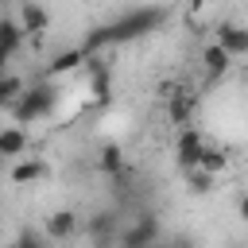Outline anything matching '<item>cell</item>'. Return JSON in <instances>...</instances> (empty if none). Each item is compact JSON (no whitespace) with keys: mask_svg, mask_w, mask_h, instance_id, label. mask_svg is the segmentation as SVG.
<instances>
[{"mask_svg":"<svg viewBox=\"0 0 248 248\" xmlns=\"http://www.w3.org/2000/svg\"><path fill=\"white\" fill-rule=\"evenodd\" d=\"M167 16H170V12H167L163 4L132 8V12H124L120 19H112V23H101V27H93V31L85 35L81 50H85V54H97V50H105V46H116V43H136V39L151 35L155 27H163V23H167Z\"/></svg>","mask_w":248,"mask_h":248,"instance_id":"6da1fadb","label":"cell"},{"mask_svg":"<svg viewBox=\"0 0 248 248\" xmlns=\"http://www.w3.org/2000/svg\"><path fill=\"white\" fill-rule=\"evenodd\" d=\"M54 101H58V89H54V85H31V89H23V93L12 101V116H16V124L43 120V116L54 112Z\"/></svg>","mask_w":248,"mask_h":248,"instance_id":"7a4b0ae2","label":"cell"},{"mask_svg":"<svg viewBox=\"0 0 248 248\" xmlns=\"http://www.w3.org/2000/svg\"><path fill=\"white\" fill-rule=\"evenodd\" d=\"M163 236V225L155 213H140L132 225H124L116 232V248H155Z\"/></svg>","mask_w":248,"mask_h":248,"instance_id":"3957f363","label":"cell"},{"mask_svg":"<svg viewBox=\"0 0 248 248\" xmlns=\"http://www.w3.org/2000/svg\"><path fill=\"white\" fill-rule=\"evenodd\" d=\"M116 232H120V225H116L112 209H101L89 217V244L93 248H116Z\"/></svg>","mask_w":248,"mask_h":248,"instance_id":"277c9868","label":"cell"},{"mask_svg":"<svg viewBox=\"0 0 248 248\" xmlns=\"http://www.w3.org/2000/svg\"><path fill=\"white\" fill-rule=\"evenodd\" d=\"M202 151H205V140H202V132H194V128H182V136H178V147H174L182 174H186V170H194V167H202Z\"/></svg>","mask_w":248,"mask_h":248,"instance_id":"5b68a950","label":"cell"},{"mask_svg":"<svg viewBox=\"0 0 248 248\" xmlns=\"http://www.w3.org/2000/svg\"><path fill=\"white\" fill-rule=\"evenodd\" d=\"M85 66H89V93L105 105V101L112 97V78H108V66H105L97 54H89V58H85Z\"/></svg>","mask_w":248,"mask_h":248,"instance_id":"8992f818","label":"cell"},{"mask_svg":"<svg viewBox=\"0 0 248 248\" xmlns=\"http://www.w3.org/2000/svg\"><path fill=\"white\" fill-rule=\"evenodd\" d=\"M217 43L236 58V54H248V27L240 23H217Z\"/></svg>","mask_w":248,"mask_h":248,"instance_id":"52a82bcc","label":"cell"},{"mask_svg":"<svg viewBox=\"0 0 248 248\" xmlns=\"http://www.w3.org/2000/svg\"><path fill=\"white\" fill-rule=\"evenodd\" d=\"M97 167H101L108 178H124V174H128V163H124V147H120V143H101Z\"/></svg>","mask_w":248,"mask_h":248,"instance_id":"ba28073f","label":"cell"},{"mask_svg":"<svg viewBox=\"0 0 248 248\" xmlns=\"http://www.w3.org/2000/svg\"><path fill=\"white\" fill-rule=\"evenodd\" d=\"M74 229H78V213H74V209H54V213L46 217V236H54V240L74 236Z\"/></svg>","mask_w":248,"mask_h":248,"instance_id":"9c48e42d","label":"cell"},{"mask_svg":"<svg viewBox=\"0 0 248 248\" xmlns=\"http://www.w3.org/2000/svg\"><path fill=\"white\" fill-rule=\"evenodd\" d=\"M27 151V132L23 128H0V159H19Z\"/></svg>","mask_w":248,"mask_h":248,"instance_id":"30bf717a","label":"cell"},{"mask_svg":"<svg viewBox=\"0 0 248 248\" xmlns=\"http://www.w3.org/2000/svg\"><path fill=\"white\" fill-rule=\"evenodd\" d=\"M23 31H31V35H43L46 27H50V16H46V8L43 4H35V0H27L23 4Z\"/></svg>","mask_w":248,"mask_h":248,"instance_id":"8fae6325","label":"cell"},{"mask_svg":"<svg viewBox=\"0 0 248 248\" xmlns=\"http://www.w3.org/2000/svg\"><path fill=\"white\" fill-rule=\"evenodd\" d=\"M202 62H205V70H209V78H221L225 70H229V62H232V54L221 46V43H209L205 50H202Z\"/></svg>","mask_w":248,"mask_h":248,"instance_id":"7c38bea8","label":"cell"},{"mask_svg":"<svg viewBox=\"0 0 248 248\" xmlns=\"http://www.w3.org/2000/svg\"><path fill=\"white\" fill-rule=\"evenodd\" d=\"M43 174H46V163H43V159H19V163L12 167V182H16V186L39 182Z\"/></svg>","mask_w":248,"mask_h":248,"instance_id":"4fadbf2b","label":"cell"},{"mask_svg":"<svg viewBox=\"0 0 248 248\" xmlns=\"http://www.w3.org/2000/svg\"><path fill=\"white\" fill-rule=\"evenodd\" d=\"M19 46H23V23L0 16V50H4V54H16Z\"/></svg>","mask_w":248,"mask_h":248,"instance_id":"5bb4252c","label":"cell"},{"mask_svg":"<svg viewBox=\"0 0 248 248\" xmlns=\"http://www.w3.org/2000/svg\"><path fill=\"white\" fill-rule=\"evenodd\" d=\"M85 58H89V54H85L81 46H74V50H62V54H54V62L46 66V74H70V70H78Z\"/></svg>","mask_w":248,"mask_h":248,"instance_id":"9a60e30c","label":"cell"},{"mask_svg":"<svg viewBox=\"0 0 248 248\" xmlns=\"http://www.w3.org/2000/svg\"><path fill=\"white\" fill-rule=\"evenodd\" d=\"M190 116H194V101H190L186 93H170V120H174L178 128H186Z\"/></svg>","mask_w":248,"mask_h":248,"instance_id":"2e32d148","label":"cell"},{"mask_svg":"<svg viewBox=\"0 0 248 248\" xmlns=\"http://www.w3.org/2000/svg\"><path fill=\"white\" fill-rule=\"evenodd\" d=\"M186 186H190V194H209L213 190V174L194 167V170H186Z\"/></svg>","mask_w":248,"mask_h":248,"instance_id":"e0dca14e","label":"cell"},{"mask_svg":"<svg viewBox=\"0 0 248 248\" xmlns=\"http://www.w3.org/2000/svg\"><path fill=\"white\" fill-rule=\"evenodd\" d=\"M19 93H23V78H16V74H4V78H0V105H12Z\"/></svg>","mask_w":248,"mask_h":248,"instance_id":"ac0fdd59","label":"cell"},{"mask_svg":"<svg viewBox=\"0 0 248 248\" xmlns=\"http://www.w3.org/2000/svg\"><path fill=\"white\" fill-rule=\"evenodd\" d=\"M225 163H229L225 151H217V147H205V151H202V170L217 174V170H225Z\"/></svg>","mask_w":248,"mask_h":248,"instance_id":"d6986e66","label":"cell"},{"mask_svg":"<svg viewBox=\"0 0 248 248\" xmlns=\"http://www.w3.org/2000/svg\"><path fill=\"white\" fill-rule=\"evenodd\" d=\"M12 248H43V240H39L31 229H23V232L16 236V244H12Z\"/></svg>","mask_w":248,"mask_h":248,"instance_id":"ffe728a7","label":"cell"},{"mask_svg":"<svg viewBox=\"0 0 248 248\" xmlns=\"http://www.w3.org/2000/svg\"><path fill=\"white\" fill-rule=\"evenodd\" d=\"M167 248H194V240H190V236H178V240H170Z\"/></svg>","mask_w":248,"mask_h":248,"instance_id":"44dd1931","label":"cell"},{"mask_svg":"<svg viewBox=\"0 0 248 248\" xmlns=\"http://www.w3.org/2000/svg\"><path fill=\"white\" fill-rule=\"evenodd\" d=\"M236 209H240V221H248V194H240V205Z\"/></svg>","mask_w":248,"mask_h":248,"instance_id":"7402d4cb","label":"cell"},{"mask_svg":"<svg viewBox=\"0 0 248 248\" xmlns=\"http://www.w3.org/2000/svg\"><path fill=\"white\" fill-rule=\"evenodd\" d=\"M8 58H12V54H4V50H0V78L8 74Z\"/></svg>","mask_w":248,"mask_h":248,"instance_id":"603a6c76","label":"cell"},{"mask_svg":"<svg viewBox=\"0 0 248 248\" xmlns=\"http://www.w3.org/2000/svg\"><path fill=\"white\" fill-rule=\"evenodd\" d=\"M229 248H248V244H229Z\"/></svg>","mask_w":248,"mask_h":248,"instance_id":"cb8c5ba5","label":"cell"}]
</instances>
